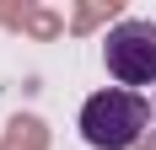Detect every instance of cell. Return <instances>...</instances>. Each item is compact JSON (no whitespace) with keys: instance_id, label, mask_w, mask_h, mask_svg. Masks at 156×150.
Here are the masks:
<instances>
[{"instance_id":"obj_1","label":"cell","mask_w":156,"mask_h":150,"mask_svg":"<svg viewBox=\"0 0 156 150\" xmlns=\"http://www.w3.org/2000/svg\"><path fill=\"white\" fill-rule=\"evenodd\" d=\"M151 123V102L145 91H124V86H108L81 102V139L92 150H135Z\"/></svg>"},{"instance_id":"obj_2","label":"cell","mask_w":156,"mask_h":150,"mask_svg":"<svg viewBox=\"0 0 156 150\" xmlns=\"http://www.w3.org/2000/svg\"><path fill=\"white\" fill-rule=\"evenodd\" d=\"M102 64L124 91L156 86V22H145V16L113 22L108 38H102Z\"/></svg>"}]
</instances>
